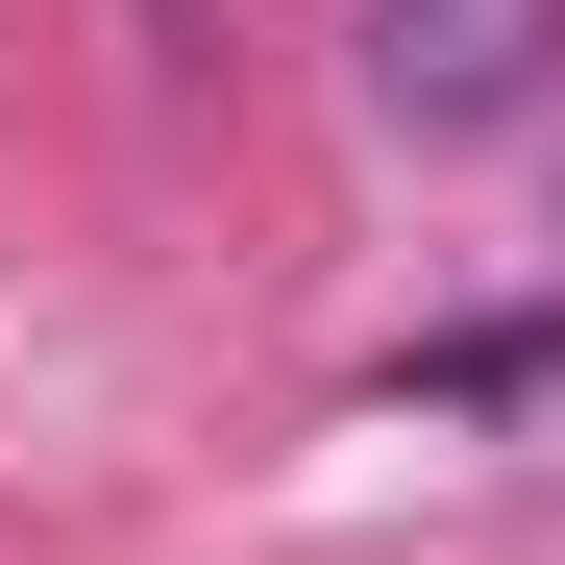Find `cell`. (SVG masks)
<instances>
[{
	"instance_id": "1",
	"label": "cell",
	"mask_w": 565,
	"mask_h": 565,
	"mask_svg": "<svg viewBox=\"0 0 565 565\" xmlns=\"http://www.w3.org/2000/svg\"><path fill=\"white\" fill-rule=\"evenodd\" d=\"M565 74V0H369V99H394L418 148H467V124H516Z\"/></svg>"
}]
</instances>
